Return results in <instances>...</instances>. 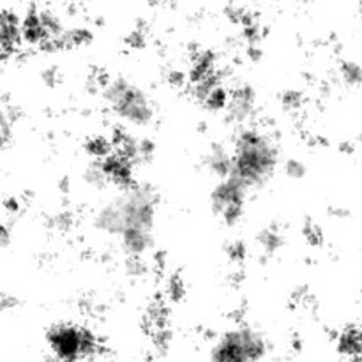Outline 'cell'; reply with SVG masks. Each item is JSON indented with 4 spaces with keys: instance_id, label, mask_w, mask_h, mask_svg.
Masks as SVG:
<instances>
[{
    "instance_id": "cell-1",
    "label": "cell",
    "mask_w": 362,
    "mask_h": 362,
    "mask_svg": "<svg viewBox=\"0 0 362 362\" xmlns=\"http://www.w3.org/2000/svg\"><path fill=\"white\" fill-rule=\"evenodd\" d=\"M159 197L148 184H131L119 197L99 209L95 226L106 235L119 237L131 258H140L154 244Z\"/></svg>"
},
{
    "instance_id": "cell-2",
    "label": "cell",
    "mask_w": 362,
    "mask_h": 362,
    "mask_svg": "<svg viewBox=\"0 0 362 362\" xmlns=\"http://www.w3.org/2000/svg\"><path fill=\"white\" fill-rule=\"evenodd\" d=\"M278 166V148L271 136L258 129H243L233 144V179L247 191L258 189L272 179Z\"/></svg>"
},
{
    "instance_id": "cell-3",
    "label": "cell",
    "mask_w": 362,
    "mask_h": 362,
    "mask_svg": "<svg viewBox=\"0 0 362 362\" xmlns=\"http://www.w3.org/2000/svg\"><path fill=\"white\" fill-rule=\"evenodd\" d=\"M103 98L110 112L122 122L144 127L154 120V105L141 87L126 78H113L103 87Z\"/></svg>"
},
{
    "instance_id": "cell-4",
    "label": "cell",
    "mask_w": 362,
    "mask_h": 362,
    "mask_svg": "<svg viewBox=\"0 0 362 362\" xmlns=\"http://www.w3.org/2000/svg\"><path fill=\"white\" fill-rule=\"evenodd\" d=\"M267 356L264 334L250 325L226 331L212 346L209 362H262Z\"/></svg>"
},
{
    "instance_id": "cell-5",
    "label": "cell",
    "mask_w": 362,
    "mask_h": 362,
    "mask_svg": "<svg viewBox=\"0 0 362 362\" xmlns=\"http://www.w3.org/2000/svg\"><path fill=\"white\" fill-rule=\"evenodd\" d=\"M46 343L59 362H87L99 350L98 338L88 329L67 322L52 325L46 332Z\"/></svg>"
},
{
    "instance_id": "cell-6",
    "label": "cell",
    "mask_w": 362,
    "mask_h": 362,
    "mask_svg": "<svg viewBox=\"0 0 362 362\" xmlns=\"http://www.w3.org/2000/svg\"><path fill=\"white\" fill-rule=\"evenodd\" d=\"M247 189L233 177L219 180L211 193L212 211L225 225L233 226L244 212Z\"/></svg>"
},
{
    "instance_id": "cell-7",
    "label": "cell",
    "mask_w": 362,
    "mask_h": 362,
    "mask_svg": "<svg viewBox=\"0 0 362 362\" xmlns=\"http://www.w3.org/2000/svg\"><path fill=\"white\" fill-rule=\"evenodd\" d=\"M257 92L250 85H240L235 90L230 92L228 105H226V113H228L230 120L237 124H246L257 113Z\"/></svg>"
},
{
    "instance_id": "cell-8",
    "label": "cell",
    "mask_w": 362,
    "mask_h": 362,
    "mask_svg": "<svg viewBox=\"0 0 362 362\" xmlns=\"http://www.w3.org/2000/svg\"><path fill=\"white\" fill-rule=\"evenodd\" d=\"M204 165L219 180L228 179L233 170V151H228L221 144H214L205 154Z\"/></svg>"
},
{
    "instance_id": "cell-9",
    "label": "cell",
    "mask_w": 362,
    "mask_h": 362,
    "mask_svg": "<svg viewBox=\"0 0 362 362\" xmlns=\"http://www.w3.org/2000/svg\"><path fill=\"white\" fill-rule=\"evenodd\" d=\"M21 37V23L18 21L16 14L4 11L0 20V42H2V55L9 57L16 49Z\"/></svg>"
},
{
    "instance_id": "cell-10",
    "label": "cell",
    "mask_w": 362,
    "mask_h": 362,
    "mask_svg": "<svg viewBox=\"0 0 362 362\" xmlns=\"http://www.w3.org/2000/svg\"><path fill=\"white\" fill-rule=\"evenodd\" d=\"M258 243H260L262 250H264L265 253L272 255L281 247L283 240L281 235H279L274 228H265L264 232L260 233V237H258Z\"/></svg>"
},
{
    "instance_id": "cell-11",
    "label": "cell",
    "mask_w": 362,
    "mask_h": 362,
    "mask_svg": "<svg viewBox=\"0 0 362 362\" xmlns=\"http://www.w3.org/2000/svg\"><path fill=\"white\" fill-rule=\"evenodd\" d=\"M341 76L345 80V83L357 87L362 83V69L359 64L356 62H345L341 66Z\"/></svg>"
},
{
    "instance_id": "cell-12",
    "label": "cell",
    "mask_w": 362,
    "mask_h": 362,
    "mask_svg": "<svg viewBox=\"0 0 362 362\" xmlns=\"http://www.w3.org/2000/svg\"><path fill=\"white\" fill-rule=\"evenodd\" d=\"M285 173L290 179L300 180L306 175V166H304V163L299 161V159H290L285 165Z\"/></svg>"
}]
</instances>
